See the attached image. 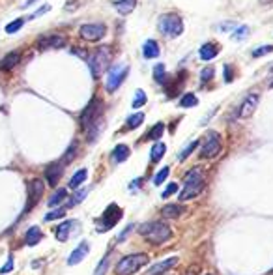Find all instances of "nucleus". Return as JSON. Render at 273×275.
Returning <instances> with one entry per match:
<instances>
[{"label":"nucleus","instance_id":"c9c22d12","mask_svg":"<svg viewBox=\"0 0 273 275\" xmlns=\"http://www.w3.org/2000/svg\"><path fill=\"white\" fill-rule=\"evenodd\" d=\"M64 215H66V206L49 212L47 215H45V221H55V219H60V217H64Z\"/></svg>","mask_w":273,"mask_h":275},{"label":"nucleus","instance_id":"7ed1b4c3","mask_svg":"<svg viewBox=\"0 0 273 275\" xmlns=\"http://www.w3.org/2000/svg\"><path fill=\"white\" fill-rule=\"evenodd\" d=\"M150 262V256L146 253H135V255L122 256L118 260V264L114 268V274L116 275H135L139 270H142L144 266H148Z\"/></svg>","mask_w":273,"mask_h":275},{"label":"nucleus","instance_id":"cd10ccee","mask_svg":"<svg viewBox=\"0 0 273 275\" xmlns=\"http://www.w3.org/2000/svg\"><path fill=\"white\" fill-rule=\"evenodd\" d=\"M163 131H165V123L163 122H157L153 127L150 129V133L146 135V139H150V141H157V139H161V135H163Z\"/></svg>","mask_w":273,"mask_h":275},{"label":"nucleus","instance_id":"9b49d317","mask_svg":"<svg viewBox=\"0 0 273 275\" xmlns=\"http://www.w3.org/2000/svg\"><path fill=\"white\" fill-rule=\"evenodd\" d=\"M105 32H107V29L101 23H97V25H83L81 30H79V36L86 39V41H99L105 36Z\"/></svg>","mask_w":273,"mask_h":275},{"label":"nucleus","instance_id":"c756f323","mask_svg":"<svg viewBox=\"0 0 273 275\" xmlns=\"http://www.w3.org/2000/svg\"><path fill=\"white\" fill-rule=\"evenodd\" d=\"M142 122H144V114L142 113L131 114V116L127 118V129H135V127H139Z\"/></svg>","mask_w":273,"mask_h":275},{"label":"nucleus","instance_id":"aec40b11","mask_svg":"<svg viewBox=\"0 0 273 275\" xmlns=\"http://www.w3.org/2000/svg\"><path fill=\"white\" fill-rule=\"evenodd\" d=\"M41 238H43V232H41V228H39V227H30L29 232H27V238H25V242H27V245L34 247V245H38L39 242H41Z\"/></svg>","mask_w":273,"mask_h":275},{"label":"nucleus","instance_id":"a19ab883","mask_svg":"<svg viewBox=\"0 0 273 275\" xmlns=\"http://www.w3.org/2000/svg\"><path fill=\"white\" fill-rule=\"evenodd\" d=\"M176 191H178V183H172V182H170L169 185H167V189L161 193V199H169L170 195H174Z\"/></svg>","mask_w":273,"mask_h":275},{"label":"nucleus","instance_id":"f8f14e48","mask_svg":"<svg viewBox=\"0 0 273 275\" xmlns=\"http://www.w3.org/2000/svg\"><path fill=\"white\" fill-rule=\"evenodd\" d=\"M258 101H260V95L258 94H249L245 97L242 105H240V111H238V116L240 118H251L258 107Z\"/></svg>","mask_w":273,"mask_h":275},{"label":"nucleus","instance_id":"5701e85b","mask_svg":"<svg viewBox=\"0 0 273 275\" xmlns=\"http://www.w3.org/2000/svg\"><path fill=\"white\" fill-rule=\"evenodd\" d=\"M114 6H116L120 15H129L135 10V6H137V0H118Z\"/></svg>","mask_w":273,"mask_h":275},{"label":"nucleus","instance_id":"20e7f679","mask_svg":"<svg viewBox=\"0 0 273 275\" xmlns=\"http://www.w3.org/2000/svg\"><path fill=\"white\" fill-rule=\"evenodd\" d=\"M111 58H113V53H111V47H107V45H101V47H97L92 53V57L88 58V64H90V69H92V75L97 79V77H101L109 69L111 66Z\"/></svg>","mask_w":273,"mask_h":275},{"label":"nucleus","instance_id":"58836bf2","mask_svg":"<svg viewBox=\"0 0 273 275\" xmlns=\"http://www.w3.org/2000/svg\"><path fill=\"white\" fill-rule=\"evenodd\" d=\"M25 25V19H15V21H11L10 25L6 27V32L8 34H13V32H17V30H21V27Z\"/></svg>","mask_w":273,"mask_h":275},{"label":"nucleus","instance_id":"e433bc0d","mask_svg":"<svg viewBox=\"0 0 273 275\" xmlns=\"http://www.w3.org/2000/svg\"><path fill=\"white\" fill-rule=\"evenodd\" d=\"M197 146H198V141H193V143L189 144L187 148H183V150H182V153H180V155H178V159H180V161H185V159H187L189 155H191V152H193V150H195Z\"/></svg>","mask_w":273,"mask_h":275},{"label":"nucleus","instance_id":"4468645a","mask_svg":"<svg viewBox=\"0 0 273 275\" xmlns=\"http://www.w3.org/2000/svg\"><path fill=\"white\" fill-rule=\"evenodd\" d=\"M176 264H178V256H172V258H167V260H163V262L153 264L144 275H165L170 268H174Z\"/></svg>","mask_w":273,"mask_h":275},{"label":"nucleus","instance_id":"de8ad7c7","mask_svg":"<svg viewBox=\"0 0 273 275\" xmlns=\"http://www.w3.org/2000/svg\"><path fill=\"white\" fill-rule=\"evenodd\" d=\"M236 23H223L221 27H219V30H223V32H226V30H234Z\"/></svg>","mask_w":273,"mask_h":275},{"label":"nucleus","instance_id":"6ab92c4d","mask_svg":"<svg viewBox=\"0 0 273 275\" xmlns=\"http://www.w3.org/2000/svg\"><path fill=\"white\" fill-rule=\"evenodd\" d=\"M19 60H21V53H19V51L8 53L6 57L0 60V69H2V71H10V69H13V67L19 64Z\"/></svg>","mask_w":273,"mask_h":275},{"label":"nucleus","instance_id":"37998d69","mask_svg":"<svg viewBox=\"0 0 273 275\" xmlns=\"http://www.w3.org/2000/svg\"><path fill=\"white\" fill-rule=\"evenodd\" d=\"M13 266H15V262H13V256L10 255V256H8V262L0 268V274H2V275L10 274L11 270H13Z\"/></svg>","mask_w":273,"mask_h":275},{"label":"nucleus","instance_id":"bb28decb","mask_svg":"<svg viewBox=\"0 0 273 275\" xmlns=\"http://www.w3.org/2000/svg\"><path fill=\"white\" fill-rule=\"evenodd\" d=\"M165 152H167V146L163 143H155L153 144V148H152V153H150V159L153 163H157L163 159V155H165Z\"/></svg>","mask_w":273,"mask_h":275},{"label":"nucleus","instance_id":"423d86ee","mask_svg":"<svg viewBox=\"0 0 273 275\" xmlns=\"http://www.w3.org/2000/svg\"><path fill=\"white\" fill-rule=\"evenodd\" d=\"M159 32L170 38H176L183 32V21L176 13H165L159 17Z\"/></svg>","mask_w":273,"mask_h":275},{"label":"nucleus","instance_id":"864d4df0","mask_svg":"<svg viewBox=\"0 0 273 275\" xmlns=\"http://www.w3.org/2000/svg\"><path fill=\"white\" fill-rule=\"evenodd\" d=\"M272 88H273V83H272Z\"/></svg>","mask_w":273,"mask_h":275},{"label":"nucleus","instance_id":"a18cd8bd","mask_svg":"<svg viewBox=\"0 0 273 275\" xmlns=\"http://www.w3.org/2000/svg\"><path fill=\"white\" fill-rule=\"evenodd\" d=\"M86 193H88V189H83V191H79L75 197H73V200L69 202V206H73V204H79V202H83L86 197Z\"/></svg>","mask_w":273,"mask_h":275},{"label":"nucleus","instance_id":"79ce46f5","mask_svg":"<svg viewBox=\"0 0 273 275\" xmlns=\"http://www.w3.org/2000/svg\"><path fill=\"white\" fill-rule=\"evenodd\" d=\"M268 53H273V45H266V47H258L253 51V57L254 58H260L264 55H268Z\"/></svg>","mask_w":273,"mask_h":275},{"label":"nucleus","instance_id":"49530a36","mask_svg":"<svg viewBox=\"0 0 273 275\" xmlns=\"http://www.w3.org/2000/svg\"><path fill=\"white\" fill-rule=\"evenodd\" d=\"M51 10V6H43V8H39L34 15H30V19H36V17H39V15H43V13H47V11Z\"/></svg>","mask_w":273,"mask_h":275},{"label":"nucleus","instance_id":"3c124183","mask_svg":"<svg viewBox=\"0 0 273 275\" xmlns=\"http://www.w3.org/2000/svg\"><path fill=\"white\" fill-rule=\"evenodd\" d=\"M34 2H38V0H27V2H25V4H23V8H29V6H32V4H34Z\"/></svg>","mask_w":273,"mask_h":275},{"label":"nucleus","instance_id":"9d476101","mask_svg":"<svg viewBox=\"0 0 273 275\" xmlns=\"http://www.w3.org/2000/svg\"><path fill=\"white\" fill-rule=\"evenodd\" d=\"M27 191H29V202H27V208H25V214H29L30 210L34 208L39 202V199L43 197V191H45V185H43V180L39 178H34L27 183Z\"/></svg>","mask_w":273,"mask_h":275},{"label":"nucleus","instance_id":"ea45409f","mask_svg":"<svg viewBox=\"0 0 273 275\" xmlns=\"http://www.w3.org/2000/svg\"><path fill=\"white\" fill-rule=\"evenodd\" d=\"M247 34H249V27H240V29L232 34V39H234V41H242Z\"/></svg>","mask_w":273,"mask_h":275},{"label":"nucleus","instance_id":"c03bdc74","mask_svg":"<svg viewBox=\"0 0 273 275\" xmlns=\"http://www.w3.org/2000/svg\"><path fill=\"white\" fill-rule=\"evenodd\" d=\"M133 228H135V225H133V223H131V225H127V227H125V230H122V232H120V236L116 238V242H118V244H122L123 240L129 236V232H131Z\"/></svg>","mask_w":273,"mask_h":275},{"label":"nucleus","instance_id":"09e8293b","mask_svg":"<svg viewBox=\"0 0 273 275\" xmlns=\"http://www.w3.org/2000/svg\"><path fill=\"white\" fill-rule=\"evenodd\" d=\"M225 81L228 83V81H232V69L228 66H225Z\"/></svg>","mask_w":273,"mask_h":275},{"label":"nucleus","instance_id":"4be33fe9","mask_svg":"<svg viewBox=\"0 0 273 275\" xmlns=\"http://www.w3.org/2000/svg\"><path fill=\"white\" fill-rule=\"evenodd\" d=\"M142 55L144 58H155L159 55V45H157V41H153V39H148L146 43H144V47H142Z\"/></svg>","mask_w":273,"mask_h":275},{"label":"nucleus","instance_id":"4c0bfd02","mask_svg":"<svg viewBox=\"0 0 273 275\" xmlns=\"http://www.w3.org/2000/svg\"><path fill=\"white\" fill-rule=\"evenodd\" d=\"M213 75H215V69H213V67H210V66L204 67V69L200 71V83H208Z\"/></svg>","mask_w":273,"mask_h":275},{"label":"nucleus","instance_id":"ddd939ff","mask_svg":"<svg viewBox=\"0 0 273 275\" xmlns=\"http://www.w3.org/2000/svg\"><path fill=\"white\" fill-rule=\"evenodd\" d=\"M64 174V165L62 163H51L47 169H45V180H47L49 185L57 187L60 178Z\"/></svg>","mask_w":273,"mask_h":275},{"label":"nucleus","instance_id":"2f4dec72","mask_svg":"<svg viewBox=\"0 0 273 275\" xmlns=\"http://www.w3.org/2000/svg\"><path fill=\"white\" fill-rule=\"evenodd\" d=\"M197 103H198V99L195 94H185V95H182V99H180V107H185V109L195 107Z\"/></svg>","mask_w":273,"mask_h":275},{"label":"nucleus","instance_id":"f257e3e1","mask_svg":"<svg viewBox=\"0 0 273 275\" xmlns=\"http://www.w3.org/2000/svg\"><path fill=\"white\" fill-rule=\"evenodd\" d=\"M139 234L152 245H163L172 238V230L163 221H148L139 227Z\"/></svg>","mask_w":273,"mask_h":275},{"label":"nucleus","instance_id":"473e14b6","mask_svg":"<svg viewBox=\"0 0 273 275\" xmlns=\"http://www.w3.org/2000/svg\"><path fill=\"white\" fill-rule=\"evenodd\" d=\"M169 174H170V167H163V169L153 176V185H161L163 182L169 178Z\"/></svg>","mask_w":273,"mask_h":275},{"label":"nucleus","instance_id":"a878e982","mask_svg":"<svg viewBox=\"0 0 273 275\" xmlns=\"http://www.w3.org/2000/svg\"><path fill=\"white\" fill-rule=\"evenodd\" d=\"M86 178H88V171L86 169H81V171H77L73 176H71V180H69V187L71 189H79L81 187V183H85Z\"/></svg>","mask_w":273,"mask_h":275},{"label":"nucleus","instance_id":"7c9ffc66","mask_svg":"<svg viewBox=\"0 0 273 275\" xmlns=\"http://www.w3.org/2000/svg\"><path fill=\"white\" fill-rule=\"evenodd\" d=\"M153 79L159 83V85H165L167 83V71H165V66L163 64H157L155 69H153Z\"/></svg>","mask_w":273,"mask_h":275},{"label":"nucleus","instance_id":"0eeeda50","mask_svg":"<svg viewBox=\"0 0 273 275\" xmlns=\"http://www.w3.org/2000/svg\"><path fill=\"white\" fill-rule=\"evenodd\" d=\"M219 152H221V137H219V133L208 131L204 141H202L198 155L204 157V159H213L215 155H219Z\"/></svg>","mask_w":273,"mask_h":275},{"label":"nucleus","instance_id":"393cba45","mask_svg":"<svg viewBox=\"0 0 273 275\" xmlns=\"http://www.w3.org/2000/svg\"><path fill=\"white\" fill-rule=\"evenodd\" d=\"M217 53H219V49H217L213 43H204V45L200 47V53H198V55H200L202 60H206L208 62V60H213V58L217 57Z\"/></svg>","mask_w":273,"mask_h":275},{"label":"nucleus","instance_id":"1a4fd4ad","mask_svg":"<svg viewBox=\"0 0 273 275\" xmlns=\"http://www.w3.org/2000/svg\"><path fill=\"white\" fill-rule=\"evenodd\" d=\"M120 219H122V208H120L118 204H111V206L103 212V215L97 219V227H99L101 232H105V230L113 228Z\"/></svg>","mask_w":273,"mask_h":275},{"label":"nucleus","instance_id":"603ef678","mask_svg":"<svg viewBox=\"0 0 273 275\" xmlns=\"http://www.w3.org/2000/svg\"><path fill=\"white\" fill-rule=\"evenodd\" d=\"M262 4H270V2H273V0H260Z\"/></svg>","mask_w":273,"mask_h":275},{"label":"nucleus","instance_id":"dca6fc26","mask_svg":"<svg viewBox=\"0 0 273 275\" xmlns=\"http://www.w3.org/2000/svg\"><path fill=\"white\" fill-rule=\"evenodd\" d=\"M64 43H66V38L64 36H45V38H39V43L38 47L41 51H45V49H57V47H64Z\"/></svg>","mask_w":273,"mask_h":275},{"label":"nucleus","instance_id":"39448f33","mask_svg":"<svg viewBox=\"0 0 273 275\" xmlns=\"http://www.w3.org/2000/svg\"><path fill=\"white\" fill-rule=\"evenodd\" d=\"M103 122V103L99 97H94L90 103L86 105V109L81 113V125L83 129L88 131L92 125Z\"/></svg>","mask_w":273,"mask_h":275},{"label":"nucleus","instance_id":"8fccbe9b","mask_svg":"<svg viewBox=\"0 0 273 275\" xmlns=\"http://www.w3.org/2000/svg\"><path fill=\"white\" fill-rule=\"evenodd\" d=\"M73 53H75V55H81V58H88L85 49H73Z\"/></svg>","mask_w":273,"mask_h":275},{"label":"nucleus","instance_id":"f3484780","mask_svg":"<svg viewBox=\"0 0 273 275\" xmlns=\"http://www.w3.org/2000/svg\"><path fill=\"white\" fill-rule=\"evenodd\" d=\"M185 214V206L183 204H165L161 208V215L165 219H178Z\"/></svg>","mask_w":273,"mask_h":275},{"label":"nucleus","instance_id":"72a5a7b5","mask_svg":"<svg viewBox=\"0 0 273 275\" xmlns=\"http://www.w3.org/2000/svg\"><path fill=\"white\" fill-rule=\"evenodd\" d=\"M109 258H111L109 255H105L103 258H101V262H99V266L95 268L94 275H107V272H109Z\"/></svg>","mask_w":273,"mask_h":275},{"label":"nucleus","instance_id":"f704fd0d","mask_svg":"<svg viewBox=\"0 0 273 275\" xmlns=\"http://www.w3.org/2000/svg\"><path fill=\"white\" fill-rule=\"evenodd\" d=\"M144 103H146V92H144V90H137V92H135V97H133V107L139 109V107H142Z\"/></svg>","mask_w":273,"mask_h":275},{"label":"nucleus","instance_id":"6e6552de","mask_svg":"<svg viewBox=\"0 0 273 275\" xmlns=\"http://www.w3.org/2000/svg\"><path fill=\"white\" fill-rule=\"evenodd\" d=\"M127 71H129V66L127 64H116L109 69V75H107V90L109 92H116L120 85L125 81L127 77Z\"/></svg>","mask_w":273,"mask_h":275},{"label":"nucleus","instance_id":"f03ea898","mask_svg":"<svg viewBox=\"0 0 273 275\" xmlns=\"http://www.w3.org/2000/svg\"><path fill=\"white\" fill-rule=\"evenodd\" d=\"M204 189V172L198 167H193L183 178V191L180 193V200L185 202L200 195V191Z\"/></svg>","mask_w":273,"mask_h":275},{"label":"nucleus","instance_id":"c85d7f7f","mask_svg":"<svg viewBox=\"0 0 273 275\" xmlns=\"http://www.w3.org/2000/svg\"><path fill=\"white\" fill-rule=\"evenodd\" d=\"M77 150H79V146H77V143H71V146L66 150V153H64V157H62V165H67V163H71L73 159H75L77 155Z\"/></svg>","mask_w":273,"mask_h":275},{"label":"nucleus","instance_id":"5fc2aeb1","mask_svg":"<svg viewBox=\"0 0 273 275\" xmlns=\"http://www.w3.org/2000/svg\"><path fill=\"white\" fill-rule=\"evenodd\" d=\"M206 275H212V274H206Z\"/></svg>","mask_w":273,"mask_h":275},{"label":"nucleus","instance_id":"412c9836","mask_svg":"<svg viewBox=\"0 0 273 275\" xmlns=\"http://www.w3.org/2000/svg\"><path fill=\"white\" fill-rule=\"evenodd\" d=\"M127 157H129V146H125V144L114 146V150H113V161L114 163H123Z\"/></svg>","mask_w":273,"mask_h":275},{"label":"nucleus","instance_id":"2eb2a0df","mask_svg":"<svg viewBox=\"0 0 273 275\" xmlns=\"http://www.w3.org/2000/svg\"><path fill=\"white\" fill-rule=\"evenodd\" d=\"M88 253H90V245H88V242L85 240V242H81V245H77L75 249H73V253L67 258V264L75 266V264H79V262H83Z\"/></svg>","mask_w":273,"mask_h":275},{"label":"nucleus","instance_id":"a211bd4d","mask_svg":"<svg viewBox=\"0 0 273 275\" xmlns=\"http://www.w3.org/2000/svg\"><path fill=\"white\" fill-rule=\"evenodd\" d=\"M79 225V221H66V223H62V225H58L57 230H55V236H57L58 242H67V238L71 234V228L77 227Z\"/></svg>","mask_w":273,"mask_h":275},{"label":"nucleus","instance_id":"b1692460","mask_svg":"<svg viewBox=\"0 0 273 275\" xmlns=\"http://www.w3.org/2000/svg\"><path fill=\"white\" fill-rule=\"evenodd\" d=\"M66 199H67V189L66 187H60V189H57L53 195H51V199L47 200V204L51 206V208H55V206H58V204H62Z\"/></svg>","mask_w":273,"mask_h":275}]
</instances>
